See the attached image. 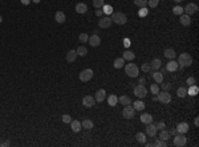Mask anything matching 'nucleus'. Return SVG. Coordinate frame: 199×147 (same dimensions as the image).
Returning <instances> with one entry per match:
<instances>
[{
    "label": "nucleus",
    "mask_w": 199,
    "mask_h": 147,
    "mask_svg": "<svg viewBox=\"0 0 199 147\" xmlns=\"http://www.w3.org/2000/svg\"><path fill=\"white\" fill-rule=\"evenodd\" d=\"M110 19H112V23H115V24H118V25H125L127 23L126 15L122 13V12H113L110 15Z\"/></svg>",
    "instance_id": "nucleus-1"
},
{
    "label": "nucleus",
    "mask_w": 199,
    "mask_h": 147,
    "mask_svg": "<svg viewBox=\"0 0 199 147\" xmlns=\"http://www.w3.org/2000/svg\"><path fill=\"white\" fill-rule=\"evenodd\" d=\"M191 64H193V57H191V55H188V53H182V55L179 56V58H178L179 66L187 68V66H190Z\"/></svg>",
    "instance_id": "nucleus-2"
},
{
    "label": "nucleus",
    "mask_w": 199,
    "mask_h": 147,
    "mask_svg": "<svg viewBox=\"0 0 199 147\" xmlns=\"http://www.w3.org/2000/svg\"><path fill=\"white\" fill-rule=\"evenodd\" d=\"M125 72H126V74L130 78H136L139 74V69L136 64H127L126 66H125Z\"/></svg>",
    "instance_id": "nucleus-3"
},
{
    "label": "nucleus",
    "mask_w": 199,
    "mask_h": 147,
    "mask_svg": "<svg viewBox=\"0 0 199 147\" xmlns=\"http://www.w3.org/2000/svg\"><path fill=\"white\" fill-rule=\"evenodd\" d=\"M157 95H158L157 99H158L159 102H162V104H170L171 102V95L167 90H162V92H159Z\"/></svg>",
    "instance_id": "nucleus-4"
},
{
    "label": "nucleus",
    "mask_w": 199,
    "mask_h": 147,
    "mask_svg": "<svg viewBox=\"0 0 199 147\" xmlns=\"http://www.w3.org/2000/svg\"><path fill=\"white\" fill-rule=\"evenodd\" d=\"M186 142H187V138L185 136V134H176L174 136V146L176 147H183L186 146Z\"/></svg>",
    "instance_id": "nucleus-5"
},
{
    "label": "nucleus",
    "mask_w": 199,
    "mask_h": 147,
    "mask_svg": "<svg viewBox=\"0 0 199 147\" xmlns=\"http://www.w3.org/2000/svg\"><path fill=\"white\" fill-rule=\"evenodd\" d=\"M122 116H124V118H126V119H131L133 117L136 116V109L131 107L130 105H126V106L124 107V110H122Z\"/></svg>",
    "instance_id": "nucleus-6"
},
{
    "label": "nucleus",
    "mask_w": 199,
    "mask_h": 147,
    "mask_svg": "<svg viewBox=\"0 0 199 147\" xmlns=\"http://www.w3.org/2000/svg\"><path fill=\"white\" fill-rule=\"evenodd\" d=\"M92 78H93V70L92 69H85L80 73V80L82 81V82H88V81H90Z\"/></svg>",
    "instance_id": "nucleus-7"
},
{
    "label": "nucleus",
    "mask_w": 199,
    "mask_h": 147,
    "mask_svg": "<svg viewBox=\"0 0 199 147\" xmlns=\"http://www.w3.org/2000/svg\"><path fill=\"white\" fill-rule=\"evenodd\" d=\"M134 94L138 98H145L147 95V89L143 85H137V86L134 88Z\"/></svg>",
    "instance_id": "nucleus-8"
},
{
    "label": "nucleus",
    "mask_w": 199,
    "mask_h": 147,
    "mask_svg": "<svg viewBox=\"0 0 199 147\" xmlns=\"http://www.w3.org/2000/svg\"><path fill=\"white\" fill-rule=\"evenodd\" d=\"M157 127H155V125L151 122V123H149V125H146V130H145V134L146 135H149V136H155L157 135Z\"/></svg>",
    "instance_id": "nucleus-9"
},
{
    "label": "nucleus",
    "mask_w": 199,
    "mask_h": 147,
    "mask_svg": "<svg viewBox=\"0 0 199 147\" xmlns=\"http://www.w3.org/2000/svg\"><path fill=\"white\" fill-rule=\"evenodd\" d=\"M183 11L186 12V15H188V16H191V15L196 13V11H198V6H196L195 3H188L187 6L183 8Z\"/></svg>",
    "instance_id": "nucleus-10"
},
{
    "label": "nucleus",
    "mask_w": 199,
    "mask_h": 147,
    "mask_svg": "<svg viewBox=\"0 0 199 147\" xmlns=\"http://www.w3.org/2000/svg\"><path fill=\"white\" fill-rule=\"evenodd\" d=\"M94 104H96V99L92 95H85V97L82 98V105H84L85 107H92V106H94Z\"/></svg>",
    "instance_id": "nucleus-11"
},
{
    "label": "nucleus",
    "mask_w": 199,
    "mask_h": 147,
    "mask_svg": "<svg viewBox=\"0 0 199 147\" xmlns=\"http://www.w3.org/2000/svg\"><path fill=\"white\" fill-rule=\"evenodd\" d=\"M94 99H96V102H104L105 99H106V90H105V89L97 90Z\"/></svg>",
    "instance_id": "nucleus-12"
},
{
    "label": "nucleus",
    "mask_w": 199,
    "mask_h": 147,
    "mask_svg": "<svg viewBox=\"0 0 199 147\" xmlns=\"http://www.w3.org/2000/svg\"><path fill=\"white\" fill-rule=\"evenodd\" d=\"M110 25H112V19L108 18V16L101 18L100 21H98V27H100V28H109Z\"/></svg>",
    "instance_id": "nucleus-13"
},
{
    "label": "nucleus",
    "mask_w": 199,
    "mask_h": 147,
    "mask_svg": "<svg viewBox=\"0 0 199 147\" xmlns=\"http://www.w3.org/2000/svg\"><path fill=\"white\" fill-rule=\"evenodd\" d=\"M190 130V126H188L187 122H181V123L176 126V131H178L179 134H186Z\"/></svg>",
    "instance_id": "nucleus-14"
},
{
    "label": "nucleus",
    "mask_w": 199,
    "mask_h": 147,
    "mask_svg": "<svg viewBox=\"0 0 199 147\" xmlns=\"http://www.w3.org/2000/svg\"><path fill=\"white\" fill-rule=\"evenodd\" d=\"M178 69H179V65H178V62L174 60H170L169 64L166 65V70H169V72H176Z\"/></svg>",
    "instance_id": "nucleus-15"
},
{
    "label": "nucleus",
    "mask_w": 199,
    "mask_h": 147,
    "mask_svg": "<svg viewBox=\"0 0 199 147\" xmlns=\"http://www.w3.org/2000/svg\"><path fill=\"white\" fill-rule=\"evenodd\" d=\"M181 24L182 25H185V27H188L191 24V16H188V15L186 13H182L181 15Z\"/></svg>",
    "instance_id": "nucleus-16"
},
{
    "label": "nucleus",
    "mask_w": 199,
    "mask_h": 147,
    "mask_svg": "<svg viewBox=\"0 0 199 147\" xmlns=\"http://www.w3.org/2000/svg\"><path fill=\"white\" fill-rule=\"evenodd\" d=\"M88 41H89V44H90L92 46H98L100 44H101V38H100V36H97V35L90 36Z\"/></svg>",
    "instance_id": "nucleus-17"
},
{
    "label": "nucleus",
    "mask_w": 199,
    "mask_h": 147,
    "mask_svg": "<svg viewBox=\"0 0 199 147\" xmlns=\"http://www.w3.org/2000/svg\"><path fill=\"white\" fill-rule=\"evenodd\" d=\"M76 58H77V53H76V50H69L65 56V60L68 61V62H75Z\"/></svg>",
    "instance_id": "nucleus-18"
},
{
    "label": "nucleus",
    "mask_w": 199,
    "mask_h": 147,
    "mask_svg": "<svg viewBox=\"0 0 199 147\" xmlns=\"http://www.w3.org/2000/svg\"><path fill=\"white\" fill-rule=\"evenodd\" d=\"M88 6L85 3H77L76 4V12L77 13H86Z\"/></svg>",
    "instance_id": "nucleus-19"
},
{
    "label": "nucleus",
    "mask_w": 199,
    "mask_h": 147,
    "mask_svg": "<svg viewBox=\"0 0 199 147\" xmlns=\"http://www.w3.org/2000/svg\"><path fill=\"white\" fill-rule=\"evenodd\" d=\"M163 55H165V57L169 58V60H174V58H175V50H174L173 48H167V49H165Z\"/></svg>",
    "instance_id": "nucleus-20"
},
{
    "label": "nucleus",
    "mask_w": 199,
    "mask_h": 147,
    "mask_svg": "<svg viewBox=\"0 0 199 147\" xmlns=\"http://www.w3.org/2000/svg\"><path fill=\"white\" fill-rule=\"evenodd\" d=\"M134 57H136V55H134L131 50H125V52L122 53V58H124L125 61H133Z\"/></svg>",
    "instance_id": "nucleus-21"
},
{
    "label": "nucleus",
    "mask_w": 199,
    "mask_h": 147,
    "mask_svg": "<svg viewBox=\"0 0 199 147\" xmlns=\"http://www.w3.org/2000/svg\"><path fill=\"white\" fill-rule=\"evenodd\" d=\"M141 122L142 123H145V125H149V123L153 122V117H151L149 113H145V114H142L141 116Z\"/></svg>",
    "instance_id": "nucleus-22"
},
{
    "label": "nucleus",
    "mask_w": 199,
    "mask_h": 147,
    "mask_svg": "<svg viewBox=\"0 0 199 147\" xmlns=\"http://www.w3.org/2000/svg\"><path fill=\"white\" fill-rule=\"evenodd\" d=\"M70 129H72V131H75V133H78L81 129H82V126H81V122L78 121H73L70 122Z\"/></svg>",
    "instance_id": "nucleus-23"
},
{
    "label": "nucleus",
    "mask_w": 199,
    "mask_h": 147,
    "mask_svg": "<svg viewBox=\"0 0 199 147\" xmlns=\"http://www.w3.org/2000/svg\"><path fill=\"white\" fill-rule=\"evenodd\" d=\"M55 20L57 21L58 24L65 23V15H64V12H61V11H57V12H56V15H55Z\"/></svg>",
    "instance_id": "nucleus-24"
},
{
    "label": "nucleus",
    "mask_w": 199,
    "mask_h": 147,
    "mask_svg": "<svg viewBox=\"0 0 199 147\" xmlns=\"http://www.w3.org/2000/svg\"><path fill=\"white\" fill-rule=\"evenodd\" d=\"M124 65H125V60L122 57L115 58L114 62H113V66H114L115 69H121V68H124Z\"/></svg>",
    "instance_id": "nucleus-25"
},
{
    "label": "nucleus",
    "mask_w": 199,
    "mask_h": 147,
    "mask_svg": "<svg viewBox=\"0 0 199 147\" xmlns=\"http://www.w3.org/2000/svg\"><path fill=\"white\" fill-rule=\"evenodd\" d=\"M161 66H162V61L159 60V58H154V60L150 62V68L154 70H158Z\"/></svg>",
    "instance_id": "nucleus-26"
},
{
    "label": "nucleus",
    "mask_w": 199,
    "mask_h": 147,
    "mask_svg": "<svg viewBox=\"0 0 199 147\" xmlns=\"http://www.w3.org/2000/svg\"><path fill=\"white\" fill-rule=\"evenodd\" d=\"M153 78L154 81H155V84H161V82H163V74H162L161 72H154L153 73Z\"/></svg>",
    "instance_id": "nucleus-27"
},
{
    "label": "nucleus",
    "mask_w": 199,
    "mask_h": 147,
    "mask_svg": "<svg viewBox=\"0 0 199 147\" xmlns=\"http://www.w3.org/2000/svg\"><path fill=\"white\" fill-rule=\"evenodd\" d=\"M81 126L86 130H90L94 127V123H93V121H90V119H84V121L81 122Z\"/></svg>",
    "instance_id": "nucleus-28"
},
{
    "label": "nucleus",
    "mask_w": 199,
    "mask_h": 147,
    "mask_svg": "<svg viewBox=\"0 0 199 147\" xmlns=\"http://www.w3.org/2000/svg\"><path fill=\"white\" fill-rule=\"evenodd\" d=\"M117 102H118V98H117V95L112 94L108 97V104H109V106H117Z\"/></svg>",
    "instance_id": "nucleus-29"
},
{
    "label": "nucleus",
    "mask_w": 199,
    "mask_h": 147,
    "mask_svg": "<svg viewBox=\"0 0 199 147\" xmlns=\"http://www.w3.org/2000/svg\"><path fill=\"white\" fill-rule=\"evenodd\" d=\"M118 102H120L121 105H124V106H126V105L131 104V99H130L127 95H121V97L118 98Z\"/></svg>",
    "instance_id": "nucleus-30"
},
{
    "label": "nucleus",
    "mask_w": 199,
    "mask_h": 147,
    "mask_svg": "<svg viewBox=\"0 0 199 147\" xmlns=\"http://www.w3.org/2000/svg\"><path fill=\"white\" fill-rule=\"evenodd\" d=\"M76 53H77V56H81V57H85V56L88 55V49L85 48V46H78L77 50H76Z\"/></svg>",
    "instance_id": "nucleus-31"
},
{
    "label": "nucleus",
    "mask_w": 199,
    "mask_h": 147,
    "mask_svg": "<svg viewBox=\"0 0 199 147\" xmlns=\"http://www.w3.org/2000/svg\"><path fill=\"white\" fill-rule=\"evenodd\" d=\"M176 95H178L179 98H185L186 95H187V89H186V88H179V89L176 90Z\"/></svg>",
    "instance_id": "nucleus-32"
},
{
    "label": "nucleus",
    "mask_w": 199,
    "mask_h": 147,
    "mask_svg": "<svg viewBox=\"0 0 199 147\" xmlns=\"http://www.w3.org/2000/svg\"><path fill=\"white\" fill-rule=\"evenodd\" d=\"M136 138L139 143H146V134L145 133H137Z\"/></svg>",
    "instance_id": "nucleus-33"
},
{
    "label": "nucleus",
    "mask_w": 199,
    "mask_h": 147,
    "mask_svg": "<svg viewBox=\"0 0 199 147\" xmlns=\"http://www.w3.org/2000/svg\"><path fill=\"white\" fill-rule=\"evenodd\" d=\"M198 93H199V89L195 85H191L190 89H187V94H190V95H196Z\"/></svg>",
    "instance_id": "nucleus-34"
},
{
    "label": "nucleus",
    "mask_w": 199,
    "mask_h": 147,
    "mask_svg": "<svg viewBox=\"0 0 199 147\" xmlns=\"http://www.w3.org/2000/svg\"><path fill=\"white\" fill-rule=\"evenodd\" d=\"M170 138V133L169 131H166V130H162L161 134H159V139H162V141H167V139Z\"/></svg>",
    "instance_id": "nucleus-35"
},
{
    "label": "nucleus",
    "mask_w": 199,
    "mask_h": 147,
    "mask_svg": "<svg viewBox=\"0 0 199 147\" xmlns=\"http://www.w3.org/2000/svg\"><path fill=\"white\" fill-rule=\"evenodd\" d=\"M134 109H136V110H139V111H141V110L145 109V104H143L142 101H138V99H137V101L134 102Z\"/></svg>",
    "instance_id": "nucleus-36"
},
{
    "label": "nucleus",
    "mask_w": 199,
    "mask_h": 147,
    "mask_svg": "<svg viewBox=\"0 0 199 147\" xmlns=\"http://www.w3.org/2000/svg\"><path fill=\"white\" fill-rule=\"evenodd\" d=\"M183 12H185V11H183V7H181V6H175V7L173 8V13H174V15H178V16H181Z\"/></svg>",
    "instance_id": "nucleus-37"
},
{
    "label": "nucleus",
    "mask_w": 199,
    "mask_h": 147,
    "mask_svg": "<svg viewBox=\"0 0 199 147\" xmlns=\"http://www.w3.org/2000/svg\"><path fill=\"white\" fill-rule=\"evenodd\" d=\"M104 4H105V0H93V6H94V8H97V9L102 8Z\"/></svg>",
    "instance_id": "nucleus-38"
},
{
    "label": "nucleus",
    "mask_w": 199,
    "mask_h": 147,
    "mask_svg": "<svg viewBox=\"0 0 199 147\" xmlns=\"http://www.w3.org/2000/svg\"><path fill=\"white\" fill-rule=\"evenodd\" d=\"M134 4L139 8H143V7L147 6V0H134Z\"/></svg>",
    "instance_id": "nucleus-39"
},
{
    "label": "nucleus",
    "mask_w": 199,
    "mask_h": 147,
    "mask_svg": "<svg viewBox=\"0 0 199 147\" xmlns=\"http://www.w3.org/2000/svg\"><path fill=\"white\" fill-rule=\"evenodd\" d=\"M102 8H104V9H102V12H104L105 15H112L113 13V7L112 6H105V4H104V6H102Z\"/></svg>",
    "instance_id": "nucleus-40"
},
{
    "label": "nucleus",
    "mask_w": 199,
    "mask_h": 147,
    "mask_svg": "<svg viewBox=\"0 0 199 147\" xmlns=\"http://www.w3.org/2000/svg\"><path fill=\"white\" fill-rule=\"evenodd\" d=\"M150 92L153 93L154 95H157V94L159 93V85H158V84H153V85L150 86Z\"/></svg>",
    "instance_id": "nucleus-41"
},
{
    "label": "nucleus",
    "mask_w": 199,
    "mask_h": 147,
    "mask_svg": "<svg viewBox=\"0 0 199 147\" xmlns=\"http://www.w3.org/2000/svg\"><path fill=\"white\" fill-rule=\"evenodd\" d=\"M153 146H155V147H166V146H167V143H166V141L158 139V141H157L155 143H153Z\"/></svg>",
    "instance_id": "nucleus-42"
},
{
    "label": "nucleus",
    "mask_w": 199,
    "mask_h": 147,
    "mask_svg": "<svg viewBox=\"0 0 199 147\" xmlns=\"http://www.w3.org/2000/svg\"><path fill=\"white\" fill-rule=\"evenodd\" d=\"M78 40H80L81 43H88V40H89V36H88L86 33H81V35L78 36Z\"/></svg>",
    "instance_id": "nucleus-43"
},
{
    "label": "nucleus",
    "mask_w": 199,
    "mask_h": 147,
    "mask_svg": "<svg viewBox=\"0 0 199 147\" xmlns=\"http://www.w3.org/2000/svg\"><path fill=\"white\" fill-rule=\"evenodd\" d=\"M158 3H159V0H147V4H149L150 8H155L158 6Z\"/></svg>",
    "instance_id": "nucleus-44"
},
{
    "label": "nucleus",
    "mask_w": 199,
    "mask_h": 147,
    "mask_svg": "<svg viewBox=\"0 0 199 147\" xmlns=\"http://www.w3.org/2000/svg\"><path fill=\"white\" fill-rule=\"evenodd\" d=\"M159 86L162 88V90H169L171 88V84H170V82H161V84H159Z\"/></svg>",
    "instance_id": "nucleus-45"
},
{
    "label": "nucleus",
    "mask_w": 199,
    "mask_h": 147,
    "mask_svg": "<svg viewBox=\"0 0 199 147\" xmlns=\"http://www.w3.org/2000/svg\"><path fill=\"white\" fill-rule=\"evenodd\" d=\"M63 122L64 123H70V122H72V117L68 116V114H64L63 116Z\"/></svg>",
    "instance_id": "nucleus-46"
},
{
    "label": "nucleus",
    "mask_w": 199,
    "mask_h": 147,
    "mask_svg": "<svg viewBox=\"0 0 199 147\" xmlns=\"http://www.w3.org/2000/svg\"><path fill=\"white\" fill-rule=\"evenodd\" d=\"M141 69H142V72L147 73V72H149V70H150V69H151V68H150V64H149V62L143 64V65H142V68H141Z\"/></svg>",
    "instance_id": "nucleus-47"
},
{
    "label": "nucleus",
    "mask_w": 199,
    "mask_h": 147,
    "mask_svg": "<svg viewBox=\"0 0 199 147\" xmlns=\"http://www.w3.org/2000/svg\"><path fill=\"white\" fill-rule=\"evenodd\" d=\"M147 12H149V11L146 9V7H143V8H141V11L138 12V15L141 16V18H145V16L147 15Z\"/></svg>",
    "instance_id": "nucleus-48"
},
{
    "label": "nucleus",
    "mask_w": 199,
    "mask_h": 147,
    "mask_svg": "<svg viewBox=\"0 0 199 147\" xmlns=\"http://www.w3.org/2000/svg\"><path fill=\"white\" fill-rule=\"evenodd\" d=\"M155 127H157V130H163L165 129V122L161 121V122H158V123H155Z\"/></svg>",
    "instance_id": "nucleus-49"
},
{
    "label": "nucleus",
    "mask_w": 199,
    "mask_h": 147,
    "mask_svg": "<svg viewBox=\"0 0 199 147\" xmlns=\"http://www.w3.org/2000/svg\"><path fill=\"white\" fill-rule=\"evenodd\" d=\"M187 84L190 85V86H191V85H195V78H194V77H188L187 78Z\"/></svg>",
    "instance_id": "nucleus-50"
},
{
    "label": "nucleus",
    "mask_w": 199,
    "mask_h": 147,
    "mask_svg": "<svg viewBox=\"0 0 199 147\" xmlns=\"http://www.w3.org/2000/svg\"><path fill=\"white\" fill-rule=\"evenodd\" d=\"M124 45L126 46V48H129L130 46V40L129 38H124Z\"/></svg>",
    "instance_id": "nucleus-51"
},
{
    "label": "nucleus",
    "mask_w": 199,
    "mask_h": 147,
    "mask_svg": "<svg viewBox=\"0 0 199 147\" xmlns=\"http://www.w3.org/2000/svg\"><path fill=\"white\" fill-rule=\"evenodd\" d=\"M20 1H21V4H23V6H28L32 0H20Z\"/></svg>",
    "instance_id": "nucleus-52"
},
{
    "label": "nucleus",
    "mask_w": 199,
    "mask_h": 147,
    "mask_svg": "<svg viewBox=\"0 0 199 147\" xmlns=\"http://www.w3.org/2000/svg\"><path fill=\"white\" fill-rule=\"evenodd\" d=\"M169 133H170V135H176V134H178V131H176V129H173V130H170Z\"/></svg>",
    "instance_id": "nucleus-53"
},
{
    "label": "nucleus",
    "mask_w": 199,
    "mask_h": 147,
    "mask_svg": "<svg viewBox=\"0 0 199 147\" xmlns=\"http://www.w3.org/2000/svg\"><path fill=\"white\" fill-rule=\"evenodd\" d=\"M9 141H6V142H3V143H0V146H3V147H7V146H9Z\"/></svg>",
    "instance_id": "nucleus-54"
},
{
    "label": "nucleus",
    "mask_w": 199,
    "mask_h": 147,
    "mask_svg": "<svg viewBox=\"0 0 199 147\" xmlns=\"http://www.w3.org/2000/svg\"><path fill=\"white\" fill-rule=\"evenodd\" d=\"M102 13H104V12H102V11H100V9H98V11H96V15H97V16H100V18H101V16H102Z\"/></svg>",
    "instance_id": "nucleus-55"
},
{
    "label": "nucleus",
    "mask_w": 199,
    "mask_h": 147,
    "mask_svg": "<svg viewBox=\"0 0 199 147\" xmlns=\"http://www.w3.org/2000/svg\"><path fill=\"white\" fill-rule=\"evenodd\" d=\"M194 125H195V126H196V127H198V126H199V121H198V117H196V118H195V119H194Z\"/></svg>",
    "instance_id": "nucleus-56"
},
{
    "label": "nucleus",
    "mask_w": 199,
    "mask_h": 147,
    "mask_svg": "<svg viewBox=\"0 0 199 147\" xmlns=\"http://www.w3.org/2000/svg\"><path fill=\"white\" fill-rule=\"evenodd\" d=\"M145 84V78L142 77V78H139V85H143Z\"/></svg>",
    "instance_id": "nucleus-57"
},
{
    "label": "nucleus",
    "mask_w": 199,
    "mask_h": 147,
    "mask_svg": "<svg viewBox=\"0 0 199 147\" xmlns=\"http://www.w3.org/2000/svg\"><path fill=\"white\" fill-rule=\"evenodd\" d=\"M32 1H33V3H36V4H39L41 1V0H32Z\"/></svg>",
    "instance_id": "nucleus-58"
},
{
    "label": "nucleus",
    "mask_w": 199,
    "mask_h": 147,
    "mask_svg": "<svg viewBox=\"0 0 199 147\" xmlns=\"http://www.w3.org/2000/svg\"><path fill=\"white\" fill-rule=\"evenodd\" d=\"M173 1H175V3H182L183 0H173Z\"/></svg>",
    "instance_id": "nucleus-59"
},
{
    "label": "nucleus",
    "mask_w": 199,
    "mask_h": 147,
    "mask_svg": "<svg viewBox=\"0 0 199 147\" xmlns=\"http://www.w3.org/2000/svg\"><path fill=\"white\" fill-rule=\"evenodd\" d=\"M1 21H3V18H1V16H0V23H1Z\"/></svg>",
    "instance_id": "nucleus-60"
},
{
    "label": "nucleus",
    "mask_w": 199,
    "mask_h": 147,
    "mask_svg": "<svg viewBox=\"0 0 199 147\" xmlns=\"http://www.w3.org/2000/svg\"><path fill=\"white\" fill-rule=\"evenodd\" d=\"M0 143H1V142H0Z\"/></svg>",
    "instance_id": "nucleus-61"
}]
</instances>
